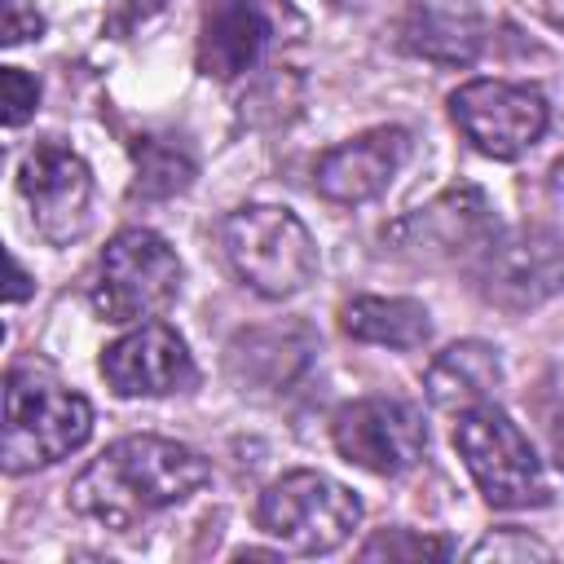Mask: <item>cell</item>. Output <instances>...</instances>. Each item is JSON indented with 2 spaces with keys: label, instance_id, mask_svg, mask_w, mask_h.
Returning a JSON list of instances; mask_svg holds the SVG:
<instances>
[{
  "label": "cell",
  "instance_id": "cell-1",
  "mask_svg": "<svg viewBox=\"0 0 564 564\" xmlns=\"http://www.w3.org/2000/svg\"><path fill=\"white\" fill-rule=\"evenodd\" d=\"M212 467L198 449L167 436H123L106 445L70 485V507L106 529H137L141 520L194 498Z\"/></svg>",
  "mask_w": 564,
  "mask_h": 564
},
{
  "label": "cell",
  "instance_id": "cell-2",
  "mask_svg": "<svg viewBox=\"0 0 564 564\" xmlns=\"http://www.w3.org/2000/svg\"><path fill=\"white\" fill-rule=\"evenodd\" d=\"M93 432V405L40 375L35 366H13L4 379V441L0 458L9 476L53 467L75 454Z\"/></svg>",
  "mask_w": 564,
  "mask_h": 564
},
{
  "label": "cell",
  "instance_id": "cell-3",
  "mask_svg": "<svg viewBox=\"0 0 564 564\" xmlns=\"http://www.w3.org/2000/svg\"><path fill=\"white\" fill-rule=\"evenodd\" d=\"M220 247L242 286H251L264 300H291L317 273V242L308 225L278 203H247L229 212Z\"/></svg>",
  "mask_w": 564,
  "mask_h": 564
},
{
  "label": "cell",
  "instance_id": "cell-4",
  "mask_svg": "<svg viewBox=\"0 0 564 564\" xmlns=\"http://www.w3.org/2000/svg\"><path fill=\"white\" fill-rule=\"evenodd\" d=\"M454 449L489 507L524 511V507H542L551 498L542 458L533 454L529 436L511 423V414L498 401H480L458 414Z\"/></svg>",
  "mask_w": 564,
  "mask_h": 564
},
{
  "label": "cell",
  "instance_id": "cell-5",
  "mask_svg": "<svg viewBox=\"0 0 564 564\" xmlns=\"http://www.w3.org/2000/svg\"><path fill=\"white\" fill-rule=\"evenodd\" d=\"M357 520H361L357 494L308 467L278 476L256 507L260 533H269L273 542H282V551L295 555H326L344 546Z\"/></svg>",
  "mask_w": 564,
  "mask_h": 564
},
{
  "label": "cell",
  "instance_id": "cell-6",
  "mask_svg": "<svg viewBox=\"0 0 564 564\" xmlns=\"http://www.w3.org/2000/svg\"><path fill=\"white\" fill-rule=\"evenodd\" d=\"M181 295V260L154 229H123L106 242L93 278V308L106 322H150Z\"/></svg>",
  "mask_w": 564,
  "mask_h": 564
},
{
  "label": "cell",
  "instance_id": "cell-7",
  "mask_svg": "<svg viewBox=\"0 0 564 564\" xmlns=\"http://www.w3.org/2000/svg\"><path fill=\"white\" fill-rule=\"evenodd\" d=\"M471 278L485 304L502 313H529L564 291V234L546 225L498 234L471 260Z\"/></svg>",
  "mask_w": 564,
  "mask_h": 564
},
{
  "label": "cell",
  "instance_id": "cell-8",
  "mask_svg": "<svg viewBox=\"0 0 564 564\" xmlns=\"http://www.w3.org/2000/svg\"><path fill=\"white\" fill-rule=\"evenodd\" d=\"M498 238V216L485 189L476 185H449L432 203L405 212L383 229V242L410 260L423 264H454V260H476L489 242Z\"/></svg>",
  "mask_w": 564,
  "mask_h": 564
},
{
  "label": "cell",
  "instance_id": "cell-9",
  "mask_svg": "<svg viewBox=\"0 0 564 564\" xmlns=\"http://www.w3.org/2000/svg\"><path fill=\"white\" fill-rule=\"evenodd\" d=\"M449 119L485 159H520L551 123L542 88L511 79H471L449 93Z\"/></svg>",
  "mask_w": 564,
  "mask_h": 564
},
{
  "label": "cell",
  "instance_id": "cell-10",
  "mask_svg": "<svg viewBox=\"0 0 564 564\" xmlns=\"http://www.w3.org/2000/svg\"><path fill=\"white\" fill-rule=\"evenodd\" d=\"M18 194L31 207V225L44 242L70 247L93 225V172L57 137L35 141L18 167Z\"/></svg>",
  "mask_w": 564,
  "mask_h": 564
},
{
  "label": "cell",
  "instance_id": "cell-11",
  "mask_svg": "<svg viewBox=\"0 0 564 564\" xmlns=\"http://www.w3.org/2000/svg\"><path fill=\"white\" fill-rule=\"evenodd\" d=\"M330 441L352 467L375 471V476H401L423 458L427 427H423V414L410 401L357 397V401L335 410Z\"/></svg>",
  "mask_w": 564,
  "mask_h": 564
},
{
  "label": "cell",
  "instance_id": "cell-12",
  "mask_svg": "<svg viewBox=\"0 0 564 564\" xmlns=\"http://www.w3.org/2000/svg\"><path fill=\"white\" fill-rule=\"evenodd\" d=\"M101 379L115 397H172L194 388L198 366L172 326L141 322L101 352Z\"/></svg>",
  "mask_w": 564,
  "mask_h": 564
},
{
  "label": "cell",
  "instance_id": "cell-13",
  "mask_svg": "<svg viewBox=\"0 0 564 564\" xmlns=\"http://www.w3.org/2000/svg\"><path fill=\"white\" fill-rule=\"evenodd\" d=\"M405 159H410V132L383 123V128H370V132H357L330 145L313 167V185L322 198L344 203V207L370 203L392 185Z\"/></svg>",
  "mask_w": 564,
  "mask_h": 564
},
{
  "label": "cell",
  "instance_id": "cell-14",
  "mask_svg": "<svg viewBox=\"0 0 564 564\" xmlns=\"http://www.w3.org/2000/svg\"><path fill=\"white\" fill-rule=\"evenodd\" d=\"M286 0H207L198 26V70L207 79H238L251 70L273 35Z\"/></svg>",
  "mask_w": 564,
  "mask_h": 564
},
{
  "label": "cell",
  "instance_id": "cell-15",
  "mask_svg": "<svg viewBox=\"0 0 564 564\" xmlns=\"http://www.w3.org/2000/svg\"><path fill=\"white\" fill-rule=\"evenodd\" d=\"M313 361V335L304 326H256L229 339L225 375L242 397L286 392Z\"/></svg>",
  "mask_w": 564,
  "mask_h": 564
},
{
  "label": "cell",
  "instance_id": "cell-16",
  "mask_svg": "<svg viewBox=\"0 0 564 564\" xmlns=\"http://www.w3.org/2000/svg\"><path fill=\"white\" fill-rule=\"evenodd\" d=\"M480 40L485 22L467 0H414L401 18V48L436 66H467Z\"/></svg>",
  "mask_w": 564,
  "mask_h": 564
},
{
  "label": "cell",
  "instance_id": "cell-17",
  "mask_svg": "<svg viewBox=\"0 0 564 564\" xmlns=\"http://www.w3.org/2000/svg\"><path fill=\"white\" fill-rule=\"evenodd\" d=\"M498 383H502V361H498V352H494L489 344H480V339L449 344V348L427 366V379H423L432 405L445 410V414H463V410H471V405H480V401H494Z\"/></svg>",
  "mask_w": 564,
  "mask_h": 564
},
{
  "label": "cell",
  "instance_id": "cell-18",
  "mask_svg": "<svg viewBox=\"0 0 564 564\" xmlns=\"http://www.w3.org/2000/svg\"><path fill=\"white\" fill-rule=\"evenodd\" d=\"M339 322L352 339L383 348H419L432 335L427 308L405 295H357L339 308Z\"/></svg>",
  "mask_w": 564,
  "mask_h": 564
},
{
  "label": "cell",
  "instance_id": "cell-19",
  "mask_svg": "<svg viewBox=\"0 0 564 564\" xmlns=\"http://www.w3.org/2000/svg\"><path fill=\"white\" fill-rule=\"evenodd\" d=\"M132 159H137V185L132 189L145 198H172L194 181V159L172 137H141L132 145Z\"/></svg>",
  "mask_w": 564,
  "mask_h": 564
},
{
  "label": "cell",
  "instance_id": "cell-20",
  "mask_svg": "<svg viewBox=\"0 0 564 564\" xmlns=\"http://www.w3.org/2000/svg\"><path fill=\"white\" fill-rule=\"evenodd\" d=\"M379 555H388V560H423V555L445 560V555H449V542H441V538H419V533H410V529H388V533H375V538L361 546V560H379Z\"/></svg>",
  "mask_w": 564,
  "mask_h": 564
},
{
  "label": "cell",
  "instance_id": "cell-21",
  "mask_svg": "<svg viewBox=\"0 0 564 564\" xmlns=\"http://www.w3.org/2000/svg\"><path fill=\"white\" fill-rule=\"evenodd\" d=\"M35 101H40V84L26 70L4 66L0 70V119H4V128H22L35 115Z\"/></svg>",
  "mask_w": 564,
  "mask_h": 564
},
{
  "label": "cell",
  "instance_id": "cell-22",
  "mask_svg": "<svg viewBox=\"0 0 564 564\" xmlns=\"http://www.w3.org/2000/svg\"><path fill=\"white\" fill-rule=\"evenodd\" d=\"M467 555L471 560H551V546L520 533V529H498V533L480 538Z\"/></svg>",
  "mask_w": 564,
  "mask_h": 564
},
{
  "label": "cell",
  "instance_id": "cell-23",
  "mask_svg": "<svg viewBox=\"0 0 564 564\" xmlns=\"http://www.w3.org/2000/svg\"><path fill=\"white\" fill-rule=\"evenodd\" d=\"M4 9H9V18H4V44H22V40H31V35L44 31V18L35 9H26L22 0H9Z\"/></svg>",
  "mask_w": 564,
  "mask_h": 564
},
{
  "label": "cell",
  "instance_id": "cell-24",
  "mask_svg": "<svg viewBox=\"0 0 564 564\" xmlns=\"http://www.w3.org/2000/svg\"><path fill=\"white\" fill-rule=\"evenodd\" d=\"M9 278H13V282H9V304L26 300V291H31V286H26V273H22V264H18L13 256H9Z\"/></svg>",
  "mask_w": 564,
  "mask_h": 564
},
{
  "label": "cell",
  "instance_id": "cell-25",
  "mask_svg": "<svg viewBox=\"0 0 564 564\" xmlns=\"http://www.w3.org/2000/svg\"><path fill=\"white\" fill-rule=\"evenodd\" d=\"M551 454H555V463L564 467V410H560L555 423H551Z\"/></svg>",
  "mask_w": 564,
  "mask_h": 564
},
{
  "label": "cell",
  "instance_id": "cell-26",
  "mask_svg": "<svg viewBox=\"0 0 564 564\" xmlns=\"http://www.w3.org/2000/svg\"><path fill=\"white\" fill-rule=\"evenodd\" d=\"M119 4H128V9H132V13H150V9H154V4H159V0H119Z\"/></svg>",
  "mask_w": 564,
  "mask_h": 564
},
{
  "label": "cell",
  "instance_id": "cell-27",
  "mask_svg": "<svg viewBox=\"0 0 564 564\" xmlns=\"http://www.w3.org/2000/svg\"><path fill=\"white\" fill-rule=\"evenodd\" d=\"M546 9H551L555 22H564V0H546Z\"/></svg>",
  "mask_w": 564,
  "mask_h": 564
}]
</instances>
